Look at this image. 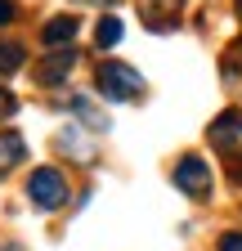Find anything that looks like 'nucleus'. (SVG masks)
I'll use <instances>...</instances> for the list:
<instances>
[{"mask_svg":"<svg viewBox=\"0 0 242 251\" xmlns=\"http://www.w3.org/2000/svg\"><path fill=\"white\" fill-rule=\"evenodd\" d=\"M95 5H112V0H95Z\"/></svg>","mask_w":242,"mask_h":251,"instance_id":"nucleus-14","label":"nucleus"},{"mask_svg":"<svg viewBox=\"0 0 242 251\" xmlns=\"http://www.w3.org/2000/svg\"><path fill=\"white\" fill-rule=\"evenodd\" d=\"M211 144L220 148V157L229 162V175L233 184H242V112H220L211 121Z\"/></svg>","mask_w":242,"mask_h":251,"instance_id":"nucleus-1","label":"nucleus"},{"mask_svg":"<svg viewBox=\"0 0 242 251\" xmlns=\"http://www.w3.org/2000/svg\"><path fill=\"white\" fill-rule=\"evenodd\" d=\"M18 68H23V45L0 41V76H9V72H18Z\"/></svg>","mask_w":242,"mask_h":251,"instance_id":"nucleus-9","label":"nucleus"},{"mask_svg":"<svg viewBox=\"0 0 242 251\" xmlns=\"http://www.w3.org/2000/svg\"><path fill=\"white\" fill-rule=\"evenodd\" d=\"M27 198H32L41 211H54V206L68 202V179L54 166H41V171H32V179H27Z\"/></svg>","mask_w":242,"mask_h":251,"instance_id":"nucleus-3","label":"nucleus"},{"mask_svg":"<svg viewBox=\"0 0 242 251\" xmlns=\"http://www.w3.org/2000/svg\"><path fill=\"white\" fill-rule=\"evenodd\" d=\"M139 14L153 31H166L175 23V14H179V0H139Z\"/></svg>","mask_w":242,"mask_h":251,"instance_id":"nucleus-5","label":"nucleus"},{"mask_svg":"<svg viewBox=\"0 0 242 251\" xmlns=\"http://www.w3.org/2000/svg\"><path fill=\"white\" fill-rule=\"evenodd\" d=\"M99 94L126 103V99H135V94H144V76L135 68H126V63H103L99 68Z\"/></svg>","mask_w":242,"mask_h":251,"instance_id":"nucleus-2","label":"nucleus"},{"mask_svg":"<svg viewBox=\"0 0 242 251\" xmlns=\"http://www.w3.org/2000/svg\"><path fill=\"white\" fill-rule=\"evenodd\" d=\"M14 23V0H0V27Z\"/></svg>","mask_w":242,"mask_h":251,"instance_id":"nucleus-13","label":"nucleus"},{"mask_svg":"<svg viewBox=\"0 0 242 251\" xmlns=\"http://www.w3.org/2000/svg\"><path fill=\"white\" fill-rule=\"evenodd\" d=\"M72 68H76V50L68 45V50H58L54 58H45L41 68H36V76H41L45 85H58V81H63V76H68Z\"/></svg>","mask_w":242,"mask_h":251,"instance_id":"nucleus-6","label":"nucleus"},{"mask_svg":"<svg viewBox=\"0 0 242 251\" xmlns=\"http://www.w3.org/2000/svg\"><path fill=\"white\" fill-rule=\"evenodd\" d=\"M95 41H99V50H112V45L121 41V23H117V18H99V27H95Z\"/></svg>","mask_w":242,"mask_h":251,"instance_id":"nucleus-10","label":"nucleus"},{"mask_svg":"<svg viewBox=\"0 0 242 251\" xmlns=\"http://www.w3.org/2000/svg\"><path fill=\"white\" fill-rule=\"evenodd\" d=\"M14 108H18V99H14V94H9V90H0V117H9Z\"/></svg>","mask_w":242,"mask_h":251,"instance_id":"nucleus-11","label":"nucleus"},{"mask_svg":"<svg viewBox=\"0 0 242 251\" xmlns=\"http://www.w3.org/2000/svg\"><path fill=\"white\" fill-rule=\"evenodd\" d=\"M175 188H179V193H189V198H206L211 193V162H202V157H179Z\"/></svg>","mask_w":242,"mask_h":251,"instance_id":"nucleus-4","label":"nucleus"},{"mask_svg":"<svg viewBox=\"0 0 242 251\" xmlns=\"http://www.w3.org/2000/svg\"><path fill=\"white\" fill-rule=\"evenodd\" d=\"M220 251H242V233H224L220 238Z\"/></svg>","mask_w":242,"mask_h":251,"instance_id":"nucleus-12","label":"nucleus"},{"mask_svg":"<svg viewBox=\"0 0 242 251\" xmlns=\"http://www.w3.org/2000/svg\"><path fill=\"white\" fill-rule=\"evenodd\" d=\"M27 157V144L18 130H0V171H9L14 162H23Z\"/></svg>","mask_w":242,"mask_h":251,"instance_id":"nucleus-8","label":"nucleus"},{"mask_svg":"<svg viewBox=\"0 0 242 251\" xmlns=\"http://www.w3.org/2000/svg\"><path fill=\"white\" fill-rule=\"evenodd\" d=\"M72 36H76V18H68V14H58V18H49L45 27H41V41L45 45H72Z\"/></svg>","mask_w":242,"mask_h":251,"instance_id":"nucleus-7","label":"nucleus"},{"mask_svg":"<svg viewBox=\"0 0 242 251\" xmlns=\"http://www.w3.org/2000/svg\"><path fill=\"white\" fill-rule=\"evenodd\" d=\"M238 14H242V0H238Z\"/></svg>","mask_w":242,"mask_h":251,"instance_id":"nucleus-15","label":"nucleus"}]
</instances>
